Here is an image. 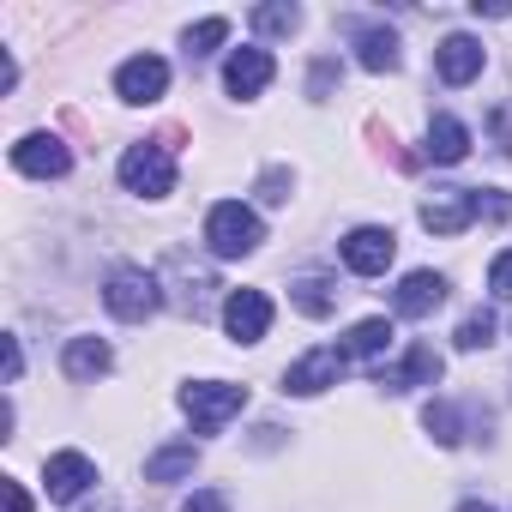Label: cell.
Segmentation results:
<instances>
[{
    "label": "cell",
    "mask_w": 512,
    "mask_h": 512,
    "mask_svg": "<svg viewBox=\"0 0 512 512\" xmlns=\"http://www.w3.org/2000/svg\"><path fill=\"white\" fill-rule=\"evenodd\" d=\"M260 241H266V223H260V211H253V205H241V199L211 205V217H205V247L217 253V260H247Z\"/></svg>",
    "instance_id": "obj_1"
},
{
    "label": "cell",
    "mask_w": 512,
    "mask_h": 512,
    "mask_svg": "<svg viewBox=\"0 0 512 512\" xmlns=\"http://www.w3.org/2000/svg\"><path fill=\"white\" fill-rule=\"evenodd\" d=\"M181 410L193 416V434H223V422L247 410V386H229V380H193V386H181Z\"/></svg>",
    "instance_id": "obj_2"
},
{
    "label": "cell",
    "mask_w": 512,
    "mask_h": 512,
    "mask_svg": "<svg viewBox=\"0 0 512 512\" xmlns=\"http://www.w3.org/2000/svg\"><path fill=\"white\" fill-rule=\"evenodd\" d=\"M121 187L139 193V199H163V193H175V157H169V145H157V139L127 145V157H121Z\"/></svg>",
    "instance_id": "obj_3"
},
{
    "label": "cell",
    "mask_w": 512,
    "mask_h": 512,
    "mask_svg": "<svg viewBox=\"0 0 512 512\" xmlns=\"http://www.w3.org/2000/svg\"><path fill=\"white\" fill-rule=\"evenodd\" d=\"M157 302H163V290H157V278L145 266H115L109 284H103V308L115 320H127V326L145 320V314H157Z\"/></svg>",
    "instance_id": "obj_4"
},
{
    "label": "cell",
    "mask_w": 512,
    "mask_h": 512,
    "mask_svg": "<svg viewBox=\"0 0 512 512\" xmlns=\"http://www.w3.org/2000/svg\"><path fill=\"white\" fill-rule=\"evenodd\" d=\"M482 217V193L476 187H434L422 199V229L428 235H464Z\"/></svg>",
    "instance_id": "obj_5"
},
{
    "label": "cell",
    "mask_w": 512,
    "mask_h": 512,
    "mask_svg": "<svg viewBox=\"0 0 512 512\" xmlns=\"http://www.w3.org/2000/svg\"><path fill=\"white\" fill-rule=\"evenodd\" d=\"M338 253H344V266H350L356 278H380V272L392 266V253H398V235L380 229V223H362V229H350V235L338 241Z\"/></svg>",
    "instance_id": "obj_6"
},
{
    "label": "cell",
    "mask_w": 512,
    "mask_h": 512,
    "mask_svg": "<svg viewBox=\"0 0 512 512\" xmlns=\"http://www.w3.org/2000/svg\"><path fill=\"white\" fill-rule=\"evenodd\" d=\"M223 332H229L235 344H260V338L272 332V296H266V290H229V302H223Z\"/></svg>",
    "instance_id": "obj_7"
},
{
    "label": "cell",
    "mask_w": 512,
    "mask_h": 512,
    "mask_svg": "<svg viewBox=\"0 0 512 512\" xmlns=\"http://www.w3.org/2000/svg\"><path fill=\"white\" fill-rule=\"evenodd\" d=\"M13 169H19V175H37V181H55V175L73 169V151H67L55 133H25V139L13 145Z\"/></svg>",
    "instance_id": "obj_8"
},
{
    "label": "cell",
    "mask_w": 512,
    "mask_h": 512,
    "mask_svg": "<svg viewBox=\"0 0 512 512\" xmlns=\"http://www.w3.org/2000/svg\"><path fill=\"white\" fill-rule=\"evenodd\" d=\"M163 91H169V61H157V55H133L115 73V97L121 103H157Z\"/></svg>",
    "instance_id": "obj_9"
},
{
    "label": "cell",
    "mask_w": 512,
    "mask_h": 512,
    "mask_svg": "<svg viewBox=\"0 0 512 512\" xmlns=\"http://www.w3.org/2000/svg\"><path fill=\"white\" fill-rule=\"evenodd\" d=\"M344 350H308L290 374H284V392H296V398H314V392H326V386H338V374H344Z\"/></svg>",
    "instance_id": "obj_10"
},
{
    "label": "cell",
    "mask_w": 512,
    "mask_h": 512,
    "mask_svg": "<svg viewBox=\"0 0 512 512\" xmlns=\"http://www.w3.org/2000/svg\"><path fill=\"white\" fill-rule=\"evenodd\" d=\"M43 482H49V500H61V506H73L91 482H97V464L85 458V452H55L49 464H43Z\"/></svg>",
    "instance_id": "obj_11"
},
{
    "label": "cell",
    "mask_w": 512,
    "mask_h": 512,
    "mask_svg": "<svg viewBox=\"0 0 512 512\" xmlns=\"http://www.w3.org/2000/svg\"><path fill=\"white\" fill-rule=\"evenodd\" d=\"M272 55L253 43V49H235L229 61H223V85H229V97H260L266 85H272Z\"/></svg>",
    "instance_id": "obj_12"
},
{
    "label": "cell",
    "mask_w": 512,
    "mask_h": 512,
    "mask_svg": "<svg viewBox=\"0 0 512 512\" xmlns=\"http://www.w3.org/2000/svg\"><path fill=\"white\" fill-rule=\"evenodd\" d=\"M482 43L476 37H464V31H452L440 49H434V73L446 79V85H470V79H482Z\"/></svg>",
    "instance_id": "obj_13"
},
{
    "label": "cell",
    "mask_w": 512,
    "mask_h": 512,
    "mask_svg": "<svg viewBox=\"0 0 512 512\" xmlns=\"http://www.w3.org/2000/svg\"><path fill=\"white\" fill-rule=\"evenodd\" d=\"M440 350L434 344H410L404 350V362H392V368H380V386L386 392H410V386H434L440 380Z\"/></svg>",
    "instance_id": "obj_14"
},
{
    "label": "cell",
    "mask_w": 512,
    "mask_h": 512,
    "mask_svg": "<svg viewBox=\"0 0 512 512\" xmlns=\"http://www.w3.org/2000/svg\"><path fill=\"white\" fill-rule=\"evenodd\" d=\"M440 302H446V278H440V272H410V278L392 290V308H398L404 320H428Z\"/></svg>",
    "instance_id": "obj_15"
},
{
    "label": "cell",
    "mask_w": 512,
    "mask_h": 512,
    "mask_svg": "<svg viewBox=\"0 0 512 512\" xmlns=\"http://www.w3.org/2000/svg\"><path fill=\"white\" fill-rule=\"evenodd\" d=\"M61 368H67V380H103L115 368V356H109L103 338H73L67 356H61Z\"/></svg>",
    "instance_id": "obj_16"
},
{
    "label": "cell",
    "mask_w": 512,
    "mask_h": 512,
    "mask_svg": "<svg viewBox=\"0 0 512 512\" xmlns=\"http://www.w3.org/2000/svg\"><path fill=\"white\" fill-rule=\"evenodd\" d=\"M356 61L368 67V73H398V37L392 31H380V25H362L356 31Z\"/></svg>",
    "instance_id": "obj_17"
},
{
    "label": "cell",
    "mask_w": 512,
    "mask_h": 512,
    "mask_svg": "<svg viewBox=\"0 0 512 512\" xmlns=\"http://www.w3.org/2000/svg\"><path fill=\"white\" fill-rule=\"evenodd\" d=\"M428 157L434 163H464L470 157V127L452 121V115H434L428 121Z\"/></svg>",
    "instance_id": "obj_18"
},
{
    "label": "cell",
    "mask_w": 512,
    "mask_h": 512,
    "mask_svg": "<svg viewBox=\"0 0 512 512\" xmlns=\"http://www.w3.org/2000/svg\"><path fill=\"white\" fill-rule=\"evenodd\" d=\"M392 338H398V332H392V320H356V326H350V338H344L338 350H344L350 362H374V356H386V350H392Z\"/></svg>",
    "instance_id": "obj_19"
},
{
    "label": "cell",
    "mask_w": 512,
    "mask_h": 512,
    "mask_svg": "<svg viewBox=\"0 0 512 512\" xmlns=\"http://www.w3.org/2000/svg\"><path fill=\"white\" fill-rule=\"evenodd\" d=\"M193 464H199V446H193V440L157 446V452L145 458V482H181V476H193Z\"/></svg>",
    "instance_id": "obj_20"
},
{
    "label": "cell",
    "mask_w": 512,
    "mask_h": 512,
    "mask_svg": "<svg viewBox=\"0 0 512 512\" xmlns=\"http://www.w3.org/2000/svg\"><path fill=\"white\" fill-rule=\"evenodd\" d=\"M290 302H296L308 320H326V314L338 308V290H332V278L308 272V278H296V284H290Z\"/></svg>",
    "instance_id": "obj_21"
},
{
    "label": "cell",
    "mask_w": 512,
    "mask_h": 512,
    "mask_svg": "<svg viewBox=\"0 0 512 512\" xmlns=\"http://www.w3.org/2000/svg\"><path fill=\"white\" fill-rule=\"evenodd\" d=\"M422 428H428L440 446H458V440H464V410H458V404H446V398H434V404L422 410Z\"/></svg>",
    "instance_id": "obj_22"
},
{
    "label": "cell",
    "mask_w": 512,
    "mask_h": 512,
    "mask_svg": "<svg viewBox=\"0 0 512 512\" xmlns=\"http://www.w3.org/2000/svg\"><path fill=\"white\" fill-rule=\"evenodd\" d=\"M302 25V7H253V31L260 37H290Z\"/></svg>",
    "instance_id": "obj_23"
},
{
    "label": "cell",
    "mask_w": 512,
    "mask_h": 512,
    "mask_svg": "<svg viewBox=\"0 0 512 512\" xmlns=\"http://www.w3.org/2000/svg\"><path fill=\"white\" fill-rule=\"evenodd\" d=\"M488 344H494V314H488V308L464 314V320H458V350H488Z\"/></svg>",
    "instance_id": "obj_24"
},
{
    "label": "cell",
    "mask_w": 512,
    "mask_h": 512,
    "mask_svg": "<svg viewBox=\"0 0 512 512\" xmlns=\"http://www.w3.org/2000/svg\"><path fill=\"white\" fill-rule=\"evenodd\" d=\"M223 37H229V19H199V25L187 31V55H211Z\"/></svg>",
    "instance_id": "obj_25"
},
{
    "label": "cell",
    "mask_w": 512,
    "mask_h": 512,
    "mask_svg": "<svg viewBox=\"0 0 512 512\" xmlns=\"http://www.w3.org/2000/svg\"><path fill=\"white\" fill-rule=\"evenodd\" d=\"M488 290H494L500 302H512V247H506V253H500V260L488 266Z\"/></svg>",
    "instance_id": "obj_26"
},
{
    "label": "cell",
    "mask_w": 512,
    "mask_h": 512,
    "mask_svg": "<svg viewBox=\"0 0 512 512\" xmlns=\"http://www.w3.org/2000/svg\"><path fill=\"white\" fill-rule=\"evenodd\" d=\"M181 512H229V500H223L217 488H199V494H187V500H181Z\"/></svg>",
    "instance_id": "obj_27"
},
{
    "label": "cell",
    "mask_w": 512,
    "mask_h": 512,
    "mask_svg": "<svg viewBox=\"0 0 512 512\" xmlns=\"http://www.w3.org/2000/svg\"><path fill=\"white\" fill-rule=\"evenodd\" d=\"M260 193H266L272 205H284V199H290V175H284V169H266V181H260Z\"/></svg>",
    "instance_id": "obj_28"
},
{
    "label": "cell",
    "mask_w": 512,
    "mask_h": 512,
    "mask_svg": "<svg viewBox=\"0 0 512 512\" xmlns=\"http://www.w3.org/2000/svg\"><path fill=\"white\" fill-rule=\"evenodd\" d=\"M332 79H338V61H320V67H314V97H326Z\"/></svg>",
    "instance_id": "obj_29"
},
{
    "label": "cell",
    "mask_w": 512,
    "mask_h": 512,
    "mask_svg": "<svg viewBox=\"0 0 512 512\" xmlns=\"http://www.w3.org/2000/svg\"><path fill=\"white\" fill-rule=\"evenodd\" d=\"M25 374V356H19V338H7V386Z\"/></svg>",
    "instance_id": "obj_30"
},
{
    "label": "cell",
    "mask_w": 512,
    "mask_h": 512,
    "mask_svg": "<svg viewBox=\"0 0 512 512\" xmlns=\"http://www.w3.org/2000/svg\"><path fill=\"white\" fill-rule=\"evenodd\" d=\"M7 512H31V494H25V482H7Z\"/></svg>",
    "instance_id": "obj_31"
},
{
    "label": "cell",
    "mask_w": 512,
    "mask_h": 512,
    "mask_svg": "<svg viewBox=\"0 0 512 512\" xmlns=\"http://www.w3.org/2000/svg\"><path fill=\"white\" fill-rule=\"evenodd\" d=\"M458 512H494V506H488V500H464Z\"/></svg>",
    "instance_id": "obj_32"
}]
</instances>
